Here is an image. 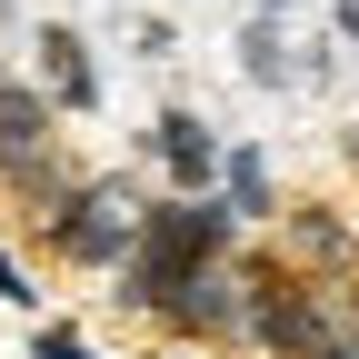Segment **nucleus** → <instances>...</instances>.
I'll return each instance as SVG.
<instances>
[{
	"mask_svg": "<svg viewBox=\"0 0 359 359\" xmlns=\"http://www.w3.org/2000/svg\"><path fill=\"white\" fill-rule=\"evenodd\" d=\"M240 250V219L230 210H219V200H150L140 210V240H130V259H120V309H140V320H150V309L180 290V280H200V269H219V259H230Z\"/></svg>",
	"mask_w": 359,
	"mask_h": 359,
	"instance_id": "f257e3e1",
	"label": "nucleus"
},
{
	"mask_svg": "<svg viewBox=\"0 0 359 359\" xmlns=\"http://www.w3.org/2000/svg\"><path fill=\"white\" fill-rule=\"evenodd\" d=\"M140 210H150V190H140L130 170H80L30 230H40V250H50L60 269H100V280H120L130 240H140Z\"/></svg>",
	"mask_w": 359,
	"mask_h": 359,
	"instance_id": "f03ea898",
	"label": "nucleus"
},
{
	"mask_svg": "<svg viewBox=\"0 0 359 359\" xmlns=\"http://www.w3.org/2000/svg\"><path fill=\"white\" fill-rule=\"evenodd\" d=\"M219 130L200 120V110H160L150 130H140V160L170 180V200H219Z\"/></svg>",
	"mask_w": 359,
	"mask_h": 359,
	"instance_id": "7ed1b4c3",
	"label": "nucleus"
},
{
	"mask_svg": "<svg viewBox=\"0 0 359 359\" xmlns=\"http://www.w3.org/2000/svg\"><path fill=\"white\" fill-rule=\"evenodd\" d=\"M30 90H40L60 120L100 110V60H90V40H80L70 20H40V30H30Z\"/></svg>",
	"mask_w": 359,
	"mask_h": 359,
	"instance_id": "20e7f679",
	"label": "nucleus"
},
{
	"mask_svg": "<svg viewBox=\"0 0 359 359\" xmlns=\"http://www.w3.org/2000/svg\"><path fill=\"white\" fill-rule=\"evenodd\" d=\"M219 210L259 230V219H280V190H269V160L259 150H219Z\"/></svg>",
	"mask_w": 359,
	"mask_h": 359,
	"instance_id": "39448f33",
	"label": "nucleus"
},
{
	"mask_svg": "<svg viewBox=\"0 0 359 359\" xmlns=\"http://www.w3.org/2000/svg\"><path fill=\"white\" fill-rule=\"evenodd\" d=\"M240 80H259V90H280V80H299V60H290V40H280V20H240Z\"/></svg>",
	"mask_w": 359,
	"mask_h": 359,
	"instance_id": "423d86ee",
	"label": "nucleus"
},
{
	"mask_svg": "<svg viewBox=\"0 0 359 359\" xmlns=\"http://www.w3.org/2000/svg\"><path fill=\"white\" fill-rule=\"evenodd\" d=\"M40 299H50V290L30 280V259H20V250H0V309H20V320H40Z\"/></svg>",
	"mask_w": 359,
	"mask_h": 359,
	"instance_id": "0eeeda50",
	"label": "nucleus"
},
{
	"mask_svg": "<svg viewBox=\"0 0 359 359\" xmlns=\"http://www.w3.org/2000/svg\"><path fill=\"white\" fill-rule=\"evenodd\" d=\"M30 359H100V349H90L70 320H30Z\"/></svg>",
	"mask_w": 359,
	"mask_h": 359,
	"instance_id": "6e6552de",
	"label": "nucleus"
},
{
	"mask_svg": "<svg viewBox=\"0 0 359 359\" xmlns=\"http://www.w3.org/2000/svg\"><path fill=\"white\" fill-rule=\"evenodd\" d=\"M330 20H339V40H359V0H339V11H330Z\"/></svg>",
	"mask_w": 359,
	"mask_h": 359,
	"instance_id": "1a4fd4ad",
	"label": "nucleus"
},
{
	"mask_svg": "<svg viewBox=\"0 0 359 359\" xmlns=\"http://www.w3.org/2000/svg\"><path fill=\"white\" fill-rule=\"evenodd\" d=\"M280 11H290V0H259V20H280Z\"/></svg>",
	"mask_w": 359,
	"mask_h": 359,
	"instance_id": "9d476101",
	"label": "nucleus"
},
{
	"mask_svg": "<svg viewBox=\"0 0 359 359\" xmlns=\"http://www.w3.org/2000/svg\"><path fill=\"white\" fill-rule=\"evenodd\" d=\"M190 359H210V349H190Z\"/></svg>",
	"mask_w": 359,
	"mask_h": 359,
	"instance_id": "9b49d317",
	"label": "nucleus"
}]
</instances>
